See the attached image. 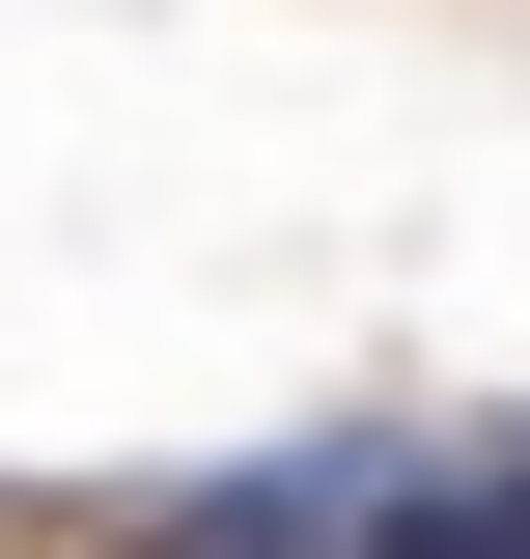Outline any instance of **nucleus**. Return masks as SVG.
Segmentation results:
<instances>
[{"mask_svg":"<svg viewBox=\"0 0 530 559\" xmlns=\"http://www.w3.org/2000/svg\"><path fill=\"white\" fill-rule=\"evenodd\" d=\"M363 559H530V448H419V503Z\"/></svg>","mask_w":530,"mask_h":559,"instance_id":"nucleus-1","label":"nucleus"}]
</instances>
